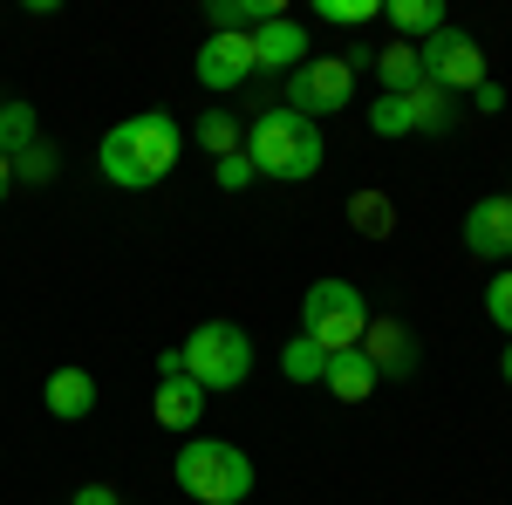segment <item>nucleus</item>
Instances as JSON below:
<instances>
[{"label":"nucleus","mask_w":512,"mask_h":505,"mask_svg":"<svg viewBox=\"0 0 512 505\" xmlns=\"http://www.w3.org/2000/svg\"><path fill=\"white\" fill-rule=\"evenodd\" d=\"M383 21L417 48V41H431L444 28V0H383Z\"/></svg>","instance_id":"nucleus-15"},{"label":"nucleus","mask_w":512,"mask_h":505,"mask_svg":"<svg viewBox=\"0 0 512 505\" xmlns=\"http://www.w3.org/2000/svg\"><path fill=\"white\" fill-rule=\"evenodd\" d=\"M321 21H335V28H369L376 14H383V0H315Z\"/></svg>","instance_id":"nucleus-23"},{"label":"nucleus","mask_w":512,"mask_h":505,"mask_svg":"<svg viewBox=\"0 0 512 505\" xmlns=\"http://www.w3.org/2000/svg\"><path fill=\"white\" fill-rule=\"evenodd\" d=\"M472 103H478V110H485V117H499V110H506V89H499V82L485 76V82H478V89H472Z\"/></svg>","instance_id":"nucleus-27"},{"label":"nucleus","mask_w":512,"mask_h":505,"mask_svg":"<svg viewBox=\"0 0 512 505\" xmlns=\"http://www.w3.org/2000/svg\"><path fill=\"white\" fill-rule=\"evenodd\" d=\"M321 369H328V349H315L308 335H294V342L280 349V376H287V383H321Z\"/></svg>","instance_id":"nucleus-20"},{"label":"nucleus","mask_w":512,"mask_h":505,"mask_svg":"<svg viewBox=\"0 0 512 505\" xmlns=\"http://www.w3.org/2000/svg\"><path fill=\"white\" fill-rule=\"evenodd\" d=\"M171 478H178V492H192L198 505H239L253 492V458H246L239 444H226V437H185Z\"/></svg>","instance_id":"nucleus-3"},{"label":"nucleus","mask_w":512,"mask_h":505,"mask_svg":"<svg viewBox=\"0 0 512 505\" xmlns=\"http://www.w3.org/2000/svg\"><path fill=\"white\" fill-rule=\"evenodd\" d=\"M151 417H158L164 430H198V417H205V389H198L192 376H171V383H158V396H151Z\"/></svg>","instance_id":"nucleus-14"},{"label":"nucleus","mask_w":512,"mask_h":505,"mask_svg":"<svg viewBox=\"0 0 512 505\" xmlns=\"http://www.w3.org/2000/svg\"><path fill=\"white\" fill-rule=\"evenodd\" d=\"M506 198H512V192H506Z\"/></svg>","instance_id":"nucleus-32"},{"label":"nucleus","mask_w":512,"mask_h":505,"mask_svg":"<svg viewBox=\"0 0 512 505\" xmlns=\"http://www.w3.org/2000/svg\"><path fill=\"white\" fill-rule=\"evenodd\" d=\"M178 123H171V110H137V117L110 123V137H103V178L110 185H123V192H151V185H164L171 178V164H178Z\"/></svg>","instance_id":"nucleus-1"},{"label":"nucleus","mask_w":512,"mask_h":505,"mask_svg":"<svg viewBox=\"0 0 512 505\" xmlns=\"http://www.w3.org/2000/svg\"><path fill=\"white\" fill-rule=\"evenodd\" d=\"M485 314H492V328H506V342H512V273L485 280Z\"/></svg>","instance_id":"nucleus-25"},{"label":"nucleus","mask_w":512,"mask_h":505,"mask_svg":"<svg viewBox=\"0 0 512 505\" xmlns=\"http://www.w3.org/2000/svg\"><path fill=\"white\" fill-rule=\"evenodd\" d=\"M417 62H424V82H437L444 96L451 89H478L485 82V48H478V35H465V28H437L431 41H417Z\"/></svg>","instance_id":"nucleus-7"},{"label":"nucleus","mask_w":512,"mask_h":505,"mask_svg":"<svg viewBox=\"0 0 512 505\" xmlns=\"http://www.w3.org/2000/svg\"><path fill=\"white\" fill-rule=\"evenodd\" d=\"M403 103H410V130H417V137H431V130H451V96H444L437 82H417Z\"/></svg>","instance_id":"nucleus-19"},{"label":"nucleus","mask_w":512,"mask_h":505,"mask_svg":"<svg viewBox=\"0 0 512 505\" xmlns=\"http://www.w3.org/2000/svg\"><path fill=\"white\" fill-rule=\"evenodd\" d=\"M28 144H41V123H35V103H0V157L14 164V157L28 151Z\"/></svg>","instance_id":"nucleus-17"},{"label":"nucleus","mask_w":512,"mask_h":505,"mask_svg":"<svg viewBox=\"0 0 512 505\" xmlns=\"http://www.w3.org/2000/svg\"><path fill=\"white\" fill-rule=\"evenodd\" d=\"M246 157H253L260 178L301 185V178H315V171H321L328 137H321V123L294 117V110H267V117H253V130H246Z\"/></svg>","instance_id":"nucleus-2"},{"label":"nucleus","mask_w":512,"mask_h":505,"mask_svg":"<svg viewBox=\"0 0 512 505\" xmlns=\"http://www.w3.org/2000/svg\"><path fill=\"white\" fill-rule=\"evenodd\" d=\"M178 349H185V376H192L205 396H212V389L226 396V389H239L253 376V335H246L239 321H198Z\"/></svg>","instance_id":"nucleus-4"},{"label":"nucleus","mask_w":512,"mask_h":505,"mask_svg":"<svg viewBox=\"0 0 512 505\" xmlns=\"http://www.w3.org/2000/svg\"><path fill=\"white\" fill-rule=\"evenodd\" d=\"M7 185H14V164H7V157H0V198H7Z\"/></svg>","instance_id":"nucleus-30"},{"label":"nucleus","mask_w":512,"mask_h":505,"mask_svg":"<svg viewBox=\"0 0 512 505\" xmlns=\"http://www.w3.org/2000/svg\"><path fill=\"white\" fill-rule=\"evenodd\" d=\"M55 171H62V151H55V144H28V151L14 157V178H21V185H48Z\"/></svg>","instance_id":"nucleus-22"},{"label":"nucleus","mask_w":512,"mask_h":505,"mask_svg":"<svg viewBox=\"0 0 512 505\" xmlns=\"http://www.w3.org/2000/svg\"><path fill=\"white\" fill-rule=\"evenodd\" d=\"M76 505H123V499H117V485H82Z\"/></svg>","instance_id":"nucleus-28"},{"label":"nucleus","mask_w":512,"mask_h":505,"mask_svg":"<svg viewBox=\"0 0 512 505\" xmlns=\"http://www.w3.org/2000/svg\"><path fill=\"white\" fill-rule=\"evenodd\" d=\"M499 376H506V383H512V342H506V355H499Z\"/></svg>","instance_id":"nucleus-31"},{"label":"nucleus","mask_w":512,"mask_h":505,"mask_svg":"<svg viewBox=\"0 0 512 505\" xmlns=\"http://www.w3.org/2000/svg\"><path fill=\"white\" fill-rule=\"evenodd\" d=\"M198 144L212 151V164H219V157L246 151V130H239V123L226 117V110H205V117H198Z\"/></svg>","instance_id":"nucleus-21"},{"label":"nucleus","mask_w":512,"mask_h":505,"mask_svg":"<svg viewBox=\"0 0 512 505\" xmlns=\"http://www.w3.org/2000/svg\"><path fill=\"white\" fill-rule=\"evenodd\" d=\"M376 76H383V96H410V89L424 82V62H417L410 41H390V48L376 55Z\"/></svg>","instance_id":"nucleus-16"},{"label":"nucleus","mask_w":512,"mask_h":505,"mask_svg":"<svg viewBox=\"0 0 512 505\" xmlns=\"http://www.w3.org/2000/svg\"><path fill=\"white\" fill-rule=\"evenodd\" d=\"M212 178H219V192H246L260 171H253V157H246V151H233V157H219V164H212Z\"/></svg>","instance_id":"nucleus-26"},{"label":"nucleus","mask_w":512,"mask_h":505,"mask_svg":"<svg viewBox=\"0 0 512 505\" xmlns=\"http://www.w3.org/2000/svg\"><path fill=\"white\" fill-rule=\"evenodd\" d=\"M355 349L376 362V376H383V383H396V376H410V369H417V342H410V328H403L396 314H383V321L369 314V328H362V342H355Z\"/></svg>","instance_id":"nucleus-10"},{"label":"nucleus","mask_w":512,"mask_h":505,"mask_svg":"<svg viewBox=\"0 0 512 505\" xmlns=\"http://www.w3.org/2000/svg\"><path fill=\"white\" fill-rule=\"evenodd\" d=\"M41 403H48V417L82 424V417L96 410V376H89V369H55V376L41 383Z\"/></svg>","instance_id":"nucleus-13"},{"label":"nucleus","mask_w":512,"mask_h":505,"mask_svg":"<svg viewBox=\"0 0 512 505\" xmlns=\"http://www.w3.org/2000/svg\"><path fill=\"white\" fill-rule=\"evenodd\" d=\"M349 219L362 239H390L396 233V205L390 192H349Z\"/></svg>","instance_id":"nucleus-18"},{"label":"nucleus","mask_w":512,"mask_h":505,"mask_svg":"<svg viewBox=\"0 0 512 505\" xmlns=\"http://www.w3.org/2000/svg\"><path fill=\"white\" fill-rule=\"evenodd\" d=\"M315 48H308V28L301 21H267V28H253V69H274V76H294L301 62H308Z\"/></svg>","instance_id":"nucleus-11"},{"label":"nucleus","mask_w":512,"mask_h":505,"mask_svg":"<svg viewBox=\"0 0 512 505\" xmlns=\"http://www.w3.org/2000/svg\"><path fill=\"white\" fill-rule=\"evenodd\" d=\"M369 130H376V137H417V130H410V103H403V96H376Z\"/></svg>","instance_id":"nucleus-24"},{"label":"nucleus","mask_w":512,"mask_h":505,"mask_svg":"<svg viewBox=\"0 0 512 505\" xmlns=\"http://www.w3.org/2000/svg\"><path fill=\"white\" fill-rule=\"evenodd\" d=\"M321 383H328L335 403H369L383 376H376V362H369L362 349H335V355H328V369H321Z\"/></svg>","instance_id":"nucleus-12"},{"label":"nucleus","mask_w":512,"mask_h":505,"mask_svg":"<svg viewBox=\"0 0 512 505\" xmlns=\"http://www.w3.org/2000/svg\"><path fill=\"white\" fill-rule=\"evenodd\" d=\"M355 103V69H349V55H308L294 76H287V103L280 110H294V117H335V110H349Z\"/></svg>","instance_id":"nucleus-6"},{"label":"nucleus","mask_w":512,"mask_h":505,"mask_svg":"<svg viewBox=\"0 0 512 505\" xmlns=\"http://www.w3.org/2000/svg\"><path fill=\"white\" fill-rule=\"evenodd\" d=\"M362 328H369V301L355 294L349 280H315L308 294H301V335L315 342V349H355L362 342Z\"/></svg>","instance_id":"nucleus-5"},{"label":"nucleus","mask_w":512,"mask_h":505,"mask_svg":"<svg viewBox=\"0 0 512 505\" xmlns=\"http://www.w3.org/2000/svg\"><path fill=\"white\" fill-rule=\"evenodd\" d=\"M465 253L472 260H506L512 253V198L506 192L478 198L472 212H465Z\"/></svg>","instance_id":"nucleus-9"},{"label":"nucleus","mask_w":512,"mask_h":505,"mask_svg":"<svg viewBox=\"0 0 512 505\" xmlns=\"http://www.w3.org/2000/svg\"><path fill=\"white\" fill-rule=\"evenodd\" d=\"M192 76L205 82L212 96H226V89H239L246 76H260V69H253V35H205Z\"/></svg>","instance_id":"nucleus-8"},{"label":"nucleus","mask_w":512,"mask_h":505,"mask_svg":"<svg viewBox=\"0 0 512 505\" xmlns=\"http://www.w3.org/2000/svg\"><path fill=\"white\" fill-rule=\"evenodd\" d=\"M171 376H185V349H164L158 355V383H171Z\"/></svg>","instance_id":"nucleus-29"}]
</instances>
